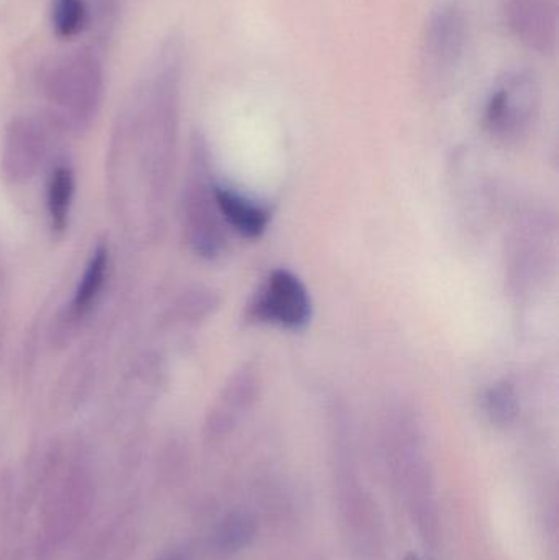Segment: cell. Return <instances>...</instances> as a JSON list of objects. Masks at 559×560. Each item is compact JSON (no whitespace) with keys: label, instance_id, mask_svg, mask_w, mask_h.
<instances>
[{"label":"cell","instance_id":"cell-13","mask_svg":"<svg viewBox=\"0 0 559 560\" xmlns=\"http://www.w3.org/2000/svg\"><path fill=\"white\" fill-rule=\"evenodd\" d=\"M481 410L496 427H509L521 413V395L509 378L496 381L481 395Z\"/></svg>","mask_w":559,"mask_h":560},{"label":"cell","instance_id":"cell-2","mask_svg":"<svg viewBox=\"0 0 559 560\" xmlns=\"http://www.w3.org/2000/svg\"><path fill=\"white\" fill-rule=\"evenodd\" d=\"M212 158L202 135L190 143L189 173L183 197L184 236L190 252L203 261L222 258L226 249V230L216 199Z\"/></svg>","mask_w":559,"mask_h":560},{"label":"cell","instance_id":"cell-11","mask_svg":"<svg viewBox=\"0 0 559 560\" xmlns=\"http://www.w3.org/2000/svg\"><path fill=\"white\" fill-rule=\"evenodd\" d=\"M108 271H110L108 246L105 243H98L92 252L84 272L75 285L74 293H72L71 302H69V308L65 316V323H68L69 328H74L82 319L91 315L104 292Z\"/></svg>","mask_w":559,"mask_h":560},{"label":"cell","instance_id":"cell-17","mask_svg":"<svg viewBox=\"0 0 559 560\" xmlns=\"http://www.w3.org/2000/svg\"><path fill=\"white\" fill-rule=\"evenodd\" d=\"M101 26H110L117 16V0H92Z\"/></svg>","mask_w":559,"mask_h":560},{"label":"cell","instance_id":"cell-6","mask_svg":"<svg viewBox=\"0 0 559 560\" xmlns=\"http://www.w3.org/2000/svg\"><path fill=\"white\" fill-rule=\"evenodd\" d=\"M312 310L304 280L289 269H275L246 303L245 319L252 325L302 331L311 323Z\"/></svg>","mask_w":559,"mask_h":560},{"label":"cell","instance_id":"cell-9","mask_svg":"<svg viewBox=\"0 0 559 560\" xmlns=\"http://www.w3.org/2000/svg\"><path fill=\"white\" fill-rule=\"evenodd\" d=\"M261 388V369L256 362H246L236 369L223 385L210 415V428L213 433L223 434L235 428L236 423L255 407Z\"/></svg>","mask_w":559,"mask_h":560},{"label":"cell","instance_id":"cell-15","mask_svg":"<svg viewBox=\"0 0 559 560\" xmlns=\"http://www.w3.org/2000/svg\"><path fill=\"white\" fill-rule=\"evenodd\" d=\"M255 533V522L248 515H243V513L230 515L219 526L216 536L217 548L226 555L242 551L253 541Z\"/></svg>","mask_w":559,"mask_h":560},{"label":"cell","instance_id":"cell-10","mask_svg":"<svg viewBox=\"0 0 559 560\" xmlns=\"http://www.w3.org/2000/svg\"><path fill=\"white\" fill-rule=\"evenodd\" d=\"M216 199L226 230L246 240H259L268 232L271 210L265 203L219 183Z\"/></svg>","mask_w":559,"mask_h":560},{"label":"cell","instance_id":"cell-8","mask_svg":"<svg viewBox=\"0 0 559 560\" xmlns=\"http://www.w3.org/2000/svg\"><path fill=\"white\" fill-rule=\"evenodd\" d=\"M558 0H505L512 35L532 51L554 55L558 45Z\"/></svg>","mask_w":559,"mask_h":560},{"label":"cell","instance_id":"cell-5","mask_svg":"<svg viewBox=\"0 0 559 560\" xmlns=\"http://www.w3.org/2000/svg\"><path fill=\"white\" fill-rule=\"evenodd\" d=\"M541 91L537 78L531 71L508 72L492 89L486 102V131L504 144L524 140L540 114Z\"/></svg>","mask_w":559,"mask_h":560},{"label":"cell","instance_id":"cell-16","mask_svg":"<svg viewBox=\"0 0 559 560\" xmlns=\"http://www.w3.org/2000/svg\"><path fill=\"white\" fill-rule=\"evenodd\" d=\"M217 308V296L207 289L193 290L179 300L176 306L177 318L183 322H200Z\"/></svg>","mask_w":559,"mask_h":560},{"label":"cell","instance_id":"cell-1","mask_svg":"<svg viewBox=\"0 0 559 560\" xmlns=\"http://www.w3.org/2000/svg\"><path fill=\"white\" fill-rule=\"evenodd\" d=\"M43 95L59 125L82 131L91 127L104 98V69L92 49L51 59L39 78Z\"/></svg>","mask_w":559,"mask_h":560},{"label":"cell","instance_id":"cell-19","mask_svg":"<svg viewBox=\"0 0 559 560\" xmlns=\"http://www.w3.org/2000/svg\"><path fill=\"white\" fill-rule=\"evenodd\" d=\"M406 560H420V559L417 558V556L410 555V556H407Z\"/></svg>","mask_w":559,"mask_h":560},{"label":"cell","instance_id":"cell-12","mask_svg":"<svg viewBox=\"0 0 559 560\" xmlns=\"http://www.w3.org/2000/svg\"><path fill=\"white\" fill-rule=\"evenodd\" d=\"M75 176L68 161H58L46 183V213L53 235L62 236L68 230L74 203Z\"/></svg>","mask_w":559,"mask_h":560},{"label":"cell","instance_id":"cell-7","mask_svg":"<svg viewBox=\"0 0 559 560\" xmlns=\"http://www.w3.org/2000/svg\"><path fill=\"white\" fill-rule=\"evenodd\" d=\"M48 127L38 118L16 117L3 135L0 171L7 183H28L48 156Z\"/></svg>","mask_w":559,"mask_h":560},{"label":"cell","instance_id":"cell-4","mask_svg":"<svg viewBox=\"0 0 559 560\" xmlns=\"http://www.w3.org/2000/svg\"><path fill=\"white\" fill-rule=\"evenodd\" d=\"M466 10L458 2L440 3L427 20L420 45V78L427 91L442 94L458 74L468 45Z\"/></svg>","mask_w":559,"mask_h":560},{"label":"cell","instance_id":"cell-3","mask_svg":"<svg viewBox=\"0 0 559 560\" xmlns=\"http://www.w3.org/2000/svg\"><path fill=\"white\" fill-rule=\"evenodd\" d=\"M557 223L545 209L522 212L512 226L508 246L509 290L517 299H528L544 285L554 268Z\"/></svg>","mask_w":559,"mask_h":560},{"label":"cell","instance_id":"cell-14","mask_svg":"<svg viewBox=\"0 0 559 560\" xmlns=\"http://www.w3.org/2000/svg\"><path fill=\"white\" fill-rule=\"evenodd\" d=\"M51 22L56 35L74 38L88 26L89 13L84 0H53Z\"/></svg>","mask_w":559,"mask_h":560},{"label":"cell","instance_id":"cell-18","mask_svg":"<svg viewBox=\"0 0 559 560\" xmlns=\"http://www.w3.org/2000/svg\"><path fill=\"white\" fill-rule=\"evenodd\" d=\"M158 560H186V558H184L183 552L170 551L166 552V555L161 556V558H158Z\"/></svg>","mask_w":559,"mask_h":560}]
</instances>
